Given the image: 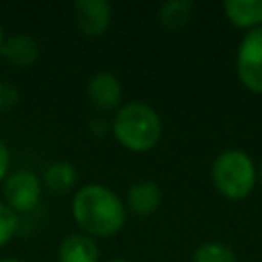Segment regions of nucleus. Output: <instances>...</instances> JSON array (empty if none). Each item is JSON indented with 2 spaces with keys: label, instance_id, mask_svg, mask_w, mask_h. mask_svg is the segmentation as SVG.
<instances>
[{
  "label": "nucleus",
  "instance_id": "18",
  "mask_svg": "<svg viewBox=\"0 0 262 262\" xmlns=\"http://www.w3.org/2000/svg\"><path fill=\"white\" fill-rule=\"evenodd\" d=\"M4 96H6V88H4V84H2V80H0V108L4 106Z\"/></svg>",
  "mask_w": 262,
  "mask_h": 262
},
{
  "label": "nucleus",
  "instance_id": "13",
  "mask_svg": "<svg viewBox=\"0 0 262 262\" xmlns=\"http://www.w3.org/2000/svg\"><path fill=\"white\" fill-rule=\"evenodd\" d=\"M194 12V2L190 0H168L162 2L158 8V23L166 29V31H180L184 29Z\"/></svg>",
  "mask_w": 262,
  "mask_h": 262
},
{
  "label": "nucleus",
  "instance_id": "2",
  "mask_svg": "<svg viewBox=\"0 0 262 262\" xmlns=\"http://www.w3.org/2000/svg\"><path fill=\"white\" fill-rule=\"evenodd\" d=\"M162 119L156 108L139 100L121 104L111 121L115 139L133 154H145L154 149L162 139Z\"/></svg>",
  "mask_w": 262,
  "mask_h": 262
},
{
  "label": "nucleus",
  "instance_id": "14",
  "mask_svg": "<svg viewBox=\"0 0 262 262\" xmlns=\"http://www.w3.org/2000/svg\"><path fill=\"white\" fill-rule=\"evenodd\" d=\"M192 262H237V256L223 242H203L192 252Z\"/></svg>",
  "mask_w": 262,
  "mask_h": 262
},
{
  "label": "nucleus",
  "instance_id": "10",
  "mask_svg": "<svg viewBox=\"0 0 262 262\" xmlns=\"http://www.w3.org/2000/svg\"><path fill=\"white\" fill-rule=\"evenodd\" d=\"M100 250L94 237L78 231L61 239L57 248V262H98Z\"/></svg>",
  "mask_w": 262,
  "mask_h": 262
},
{
  "label": "nucleus",
  "instance_id": "15",
  "mask_svg": "<svg viewBox=\"0 0 262 262\" xmlns=\"http://www.w3.org/2000/svg\"><path fill=\"white\" fill-rule=\"evenodd\" d=\"M18 231V215L4 203L0 201V248L6 246Z\"/></svg>",
  "mask_w": 262,
  "mask_h": 262
},
{
  "label": "nucleus",
  "instance_id": "12",
  "mask_svg": "<svg viewBox=\"0 0 262 262\" xmlns=\"http://www.w3.org/2000/svg\"><path fill=\"white\" fill-rule=\"evenodd\" d=\"M41 182L53 194H63V192H68V190H72L76 186V182H78V170L68 160H55V162H51L43 170Z\"/></svg>",
  "mask_w": 262,
  "mask_h": 262
},
{
  "label": "nucleus",
  "instance_id": "11",
  "mask_svg": "<svg viewBox=\"0 0 262 262\" xmlns=\"http://www.w3.org/2000/svg\"><path fill=\"white\" fill-rule=\"evenodd\" d=\"M223 12L237 29H256L262 25V0H225Z\"/></svg>",
  "mask_w": 262,
  "mask_h": 262
},
{
  "label": "nucleus",
  "instance_id": "4",
  "mask_svg": "<svg viewBox=\"0 0 262 262\" xmlns=\"http://www.w3.org/2000/svg\"><path fill=\"white\" fill-rule=\"evenodd\" d=\"M43 194V182L41 176H37L33 170H14L8 172V176L2 182V201L18 215V213H31L39 207Z\"/></svg>",
  "mask_w": 262,
  "mask_h": 262
},
{
  "label": "nucleus",
  "instance_id": "9",
  "mask_svg": "<svg viewBox=\"0 0 262 262\" xmlns=\"http://www.w3.org/2000/svg\"><path fill=\"white\" fill-rule=\"evenodd\" d=\"M0 55L14 68H31L39 59V43L27 33L4 37Z\"/></svg>",
  "mask_w": 262,
  "mask_h": 262
},
{
  "label": "nucleus",
  "instance_id": "16",
  "mask_svg": "<svg viewBox=\"0 0 262 262\" xmlns=\"http://www.w3.org/2000/svg\"><path fill=\"white\" fill-rule=\"evenodd\" d=\"M8 168H10V149H8L6 141L0 137V184L8 176Z\"/></svg>",
  "mask_w": 262,
  "mask_h": 262
},
{
  "label": "nucleus",
  "instance_id": "3",
  "mask_svg": "<svg viewBox=\"0 0 262 262\" xmlns=\"http://www.w3.org/2000/svg\"><path fill=\"white\" fill-rule=\"evenodd\" d=\"M211 180L221 196L229 201H244L258 182V168L246 151L225 149L213 160Z\"/></svg>",
  "mask_w": 262,
  "mask_h": 262
},
{
  "label": "nucleus",
  "instance_id": "6",
  "mask_svg": "<svg viewBox=\"0 0 262 262\" xmlns=\"http://www.w3.org/2000/svg\"><path fill=\"white\" fill-rule=\"evenodd\" d=\"M76 29L84 37H100L113 23V6L106 0H76L72 6Z\"/></svg>",
  "mask_w": 262,
  "mask_h": 262
},
{
  "label": "nucleus",
  "instance_id": "17",
  "mask_svg": "<svg viewBox=\"0 0 262 262\" xmlns=\"http://www.w3.org/2000/svg\"><path fill=\"white\" fill-rule=\"evenodd\" d=\"M90 131H92V135H96V137H102L106 131H111L108 127H106V123L102 121V119H92V123H90Z\"/></svg>",
  "mask_w": 262,
  "mask_h": 262
},
{
  "label": "nucleus",
  "instance_id": "20",
  "mask_svg": "<svg viewBox=\"0 0 262 262\" xmlns=\"http://www.w3.org/2000/svg\"><path fill=\"white\" fill-rule=\"evenodd\" d=\"M2 43H4V29H2V23H0V49H2Z\"/></svg>",
  "mask_w": 262,
  "mask_h": 262
},
{
  "label": "nucleus",
  "instance_id": "1",
  "mask_svg": "<svg viewBox=\"0 0 262 262\" xmlns=\"http://www.w3.org/2000/svg\"><path fill=\"white\" fill-rule=\"evenodd\" d=\"M72 217L82 233L94 239L111 237L123 229L127 209L123 199L113 188L88 182L82 184L72 196Z\"/></svg>",
  "mask_w": 262,
  "mask_h": 262
},
{
  "label": "nucleus",
  "instance_id": "21",
  "mask_svg": "<svg viewBox=\"0 0 262 262\" xmlns=\"http://www.w3.org/2000/svg\"><path fill=\"white\" fill-rule=\"evenodd\" d=\"M258 180H260V182H262V162H260V164H258Z\"/></svg>",
  "mask_w": 262,
  "mask_h": 262
},
{
  "label": "nucleus",
  "instance_id": "19",
  "mask_svg": "<svg viewBox=\"0 0 262 262\" xmlns=\"http://www.w3.org/2000/svg\"><path fill=\"white\" fill-rule=\"evenodd\" d=\"M0 262H23L20 258H0Z\"/></svg>",
  "mask_w": 262,
  "mask_h": 262
},
{
  "label": "nucleus",
  "instance_id": "5",
  "mask_svg": "<svg viewBox=\"0 0 262 262\" xmlns=\"http://www.w3.org/2000/svg\"><path fill=\"white\" fill-rule=\"evenodd\" d=\"M235 74L254 94H262V25L248 31L237 45Z\"/></svg>",
  "mask_w": 262,
  "mask_h": 262
},
{
  "label": "nucleus",
  "instance_id": "8",
  "mask_svg": "<svg viewBox=\"0 0 262 262\" xmlns=\"http://www.w3.org/2000/svg\"><path fill=\"white\" fill-rule=\"evenodd\" d=\"M162 201H164V194H162L160 184L156 180L141 178L127 188L123 203H125L127 213L135 217H149L162 207Z\"/></svg>",
  "mask_w": 262,
  "mask_h": 262
},
{
  "label": "nucleus",
  "instance_id": "22",
  "mask_svg": "<svg viewBox=\"0 0 262 262\" xmlns=\"http://www.w3.org/2000/svg\"><path fill=\"white\" fill-rule=\"evenodd\" d=\"M106 262H131V260H125V258H113V260H106Z\"/></svg>",
  "mask_w": 262,
  "mask_h": 262
},
{
  "label": "nucleus",
  "instance_id": "7",
  "mask_svg": "<svg viewBox=\"0 0 262 262\" xmlns=\"http://www.w3.org/2000/svg\"><path fill=\"white\" fill-rule=\"evenodd\" d=\"M86 96L96 111L111 113L123 102V86L113 72H96L86 84Z\"/></svg>",
  "mask_w": 262,
  "mask_h": 262
}]
</instances>
